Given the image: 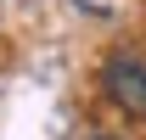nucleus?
Returning a JSON list of instances; mask_svg holds the SVG:
<instances>
[{
	"mask_svg": "<svg viewBox=\"0 0 146 140\" xmlns=\"http://www.w3.org/2000/svg\"><path fill=\"white\" fill-rule=\"evenodd\" d=\"M107 95L124 106L129 118L146 123V62H129V56L107 62Z\"/></svg>",
	"mask_w": 146,
	"mask_h": 140,
	"instance_id": "obj_1",
	"label": "nucleus"
}]
</instances>
